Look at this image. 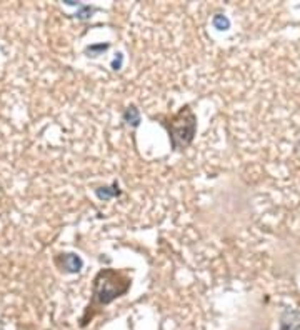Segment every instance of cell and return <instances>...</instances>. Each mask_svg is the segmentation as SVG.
I'll list each match as a JSON object with an SVG mask.
<instances>
[{
  "label": "cell",
  "instance_id": "obj_1",
  "mask_svg": "<svg viewBox=\"0 0 300 330\" xmlns=\"http://www.w3.org/2000/svg\"><path fill=\"white\" fill-rule=\"evenodd\" d=\"M118 279H122V275L117 274L115 270H102L97 275L94 285V295L99 304H110L113 298L127 292L130 282L127 279L117 282Z\"/></svg>",
  "mask_w": 300,
  "mask_h": 330
},
{
  "label": "cell",
  "instance_id": "obj_2",
  "mask_svg": "<svg viewBox=\"0 0 300 330\" xmlns=\"http://www.w3.org/2000/svg\"><path fill=\"white\" fill-rule=\"evenodd\" d=\"M197 129V118L189 107L182 109L170 122V140L173 148H184L192 142Z\"/></svg>",
  "mask_w": 300,
  "mask_h": 330
},
{
  "label": "cell",
  "instance_id": "obj_3",
  "mask_svg": "<svg viewBox=\"0 0 300 330\" xmlns=\"http://www.w3.org/2000/svg\"><path fill=\"white\" fill-rule=\"evenodd\" d=\"M60 262H62V267L67 270V272L70 274H75V272H79V270L82 268L83 265V262L80 257H77L74 254H65L60 257Z\"/></svg>",
  "mask_w": 300,
  "mask_h": 330
},
{
  "label": "cell",
  "instance_id": "obj_4",
  "mask_svg": "<svg viewBox=\"0 0 300 330\" xmlns=\"http://www.w3.org/2000/svg\"><path fill=\"white\" fill-rule=\"evenodd\" d=\"M95 194H97L99 199H104V200H109L112 197H117L120 195V190L117 187V184H113L112 187H100L95 190Z\"/></svg>",
  "mask_w": 300,
  "mask_h": 330
},
{
  "label": "cell",
  "instance_id": "obj_5",
  "mask_svg": "<svg viewBox=\"0 0 300 330\" xmlns=\"http://www.w3.org/2000/svg\"><path fill=\"white\" fill-rule=\"evenodd\" d=\"M124 120L129 125H132V127H137V125L140 124V113H139V110H137L135 107H129V109L125 110V113H124Z\"/></svg>",
  "mask_w": 300,
  "mask_h": 330
},
{
  "label": "cell",
  "instance_id": "obj_6",
  "mask_svg": "<svg viewBox=\"0 0 300 330\" xmlns=\"http://www.w3.org/2000/svg\"><path fill=\"white\" fill-rule=\"evenodd\" d=\"M214 27L219 28V30H229L230 22L225 15H215L214 17Z\"/></svg>",
  "mask_w": 300,
  "mask_h": 330
},
{
  "label": "cell",
  "instance_id": "obj_7",
  "mask_svg": "<svg viewBox=\"0 0 300 330\" xmlns=\"http://www.w3.org/2000/svg\"><path fill=\"white\" fill-rule=\"evenodd\" d=\"M109 49V45L107 44H99V45H90L88 49H87V53H88V57H97L100 52H104Z\"/></svg>",
  "mask_w": 300,
  "mask_h": 330
},
{
  "label": "cell",
  "instance_id": "obj_8",
  "mask_svg": "<svg viewBox=\"0 0 300 330\" xmlns=\"http://www.w3.org/2000/svg\"><path fill=\"white\" fill-rule=\"evenodd\" d=\"M122 60H124L122 53H117L115 60H113V62H112V69H113V70H118L120 67H122Z\"/></svg>",
  "mask_w": 300,
  "mask_h": 330
}]
</instances>
